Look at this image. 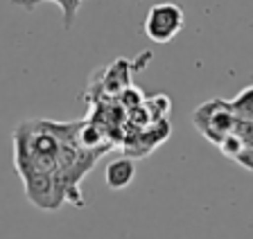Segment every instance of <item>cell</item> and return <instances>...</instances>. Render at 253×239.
<instances>
[{
    "label": "cell",
    "mask_w": 253,
    "mask_h": 239,
    "mask_svg": "<svg viewBox=\"0 0 253 239\" xmlns=\"http://www.w3.org/2000/svg\"><path fill=\"white\" fill-rule=\"evenodd\" d=\"M235 113L231 111L228 100H208L192 113V124L206 140L212 144H219L224 136L233 133L235 127Z\"/></svg>",
    "instance_id": "obj_1"
},
{
    "label": "cell",
    "mask_w": 253,
    "mask_h": 239,
    "mask_svg": "<svg viewBox=\"0 0 253 239\" xmlns=\"http://www.w3.org/2000/svg\"><path fill=\"white\" fill-rule=\"evenodd\" d=\"M183 7L176 2H156L145 16V36L156 45L169 43L183 30Z\"/></svg>",
    "instance_id": "obj_2"
},
{
    "label": "cell",
    "mask_w": 253,
    "mask_h": 239,
    "mask_svg": "<svg viewBox=\"0 0 253 239\" xmlns=\"http://www.w3.org/2000/svg\"><path fill=\"white\" fill-rule=\"evenodd\" d=\"M136 178V163L126 156H120V158H113L106 165V171H104V181L111 190H126V187L133 183Z\"/></svg>",
    "instance_id": "obj_3"
},
{
    "label": "cell",
    "mask_w": 253,
    "mask_h": 239,
    "mask_svg": "<svg viewBox=\"0 0 253 239\" xmlns=\"http://www.w3.org/2000/svg\"><path fill=\"white\" fill-rule=\"evenodd\" d=\"M9 2L11 5H18L21 9H25V11L37 9V5H41V2H57V5L61 7L63 30H73L75 16H77L79 5H82V0H9Z\"/></svg>",
    "instance_id": "obj_4"
},
{
    "label": "cell",
    "mask_w": 253,
    "mask_h": 239,
    "mask_svg": "<svg viewBox=\"0 0 253 239\" xmlns=\"http://www.w3.org/2000/svg\"><path fill=\"white\" fill-rule=\"evenodd\" d=\"M228 104L237 120H253V84L242 88Z\"/></svg>",
    "instance_id": "obj_5"
},
{
    "label": "cell",
    "mask_w": 253,
    "mask_h": 239,
    "mask_svg": "<svg viewBox=\"0 0 253 239\" xmlns=\"http://www.w3.org/2000/svg\"><path fill=\"white\" fill-rule=\"evenodd\" d=\"M217 147H219L221 156H226V158L235 160L237 156L242 154L244 142H242V140H240V138H237L235 133H228V136H224V138H221V142L217 144Z\"/></svg>",
    "instance_id": "obj_6"
},
{
    "label": "cell",
    "mask_w": 253,
    "mask_h": 239,
    "mask_svg": "<svg viewBox=\"0 0 253 239\" xmlns=\"http://www.w3.org/2000/svg\"><path fill=\"white\" fill-rule=\"evenodd\" d=\"M233 133L242 140L247 149H253V120H235Z\"/></svg>",
    "instance_id": "obj_7"
},
{
    "label": "cell",
    "mask_w": 253,
    "mask_h": 239,
    "mask_svg": "<svg viewBox=\"0 0 253 239\" xmlns=\"http://www.w3.org/2000/svg\"><path fill=\"white\" fill-rule=\"evenodd\" d=\"M235 163H237L240 167H244L247 171H253V149H247V147H244L242 154L235 158Z\"/></svg>",
    "instance_id": "obj_8"
},
{
    "label": "cell",
    "mask_w": 253,
    "mask_h": 239,
    "mask_svg": "<svg viewBox=\"0 0 253 239\" xmlns=\"http://www.w3.org/2000/svg\"><path fill=\"white\" fill-rule=\"evenodd\" d=\"M251 84H253V74H251Z\"/></svg>",
    "instance_id": "obj_9"
}]
</instances>
